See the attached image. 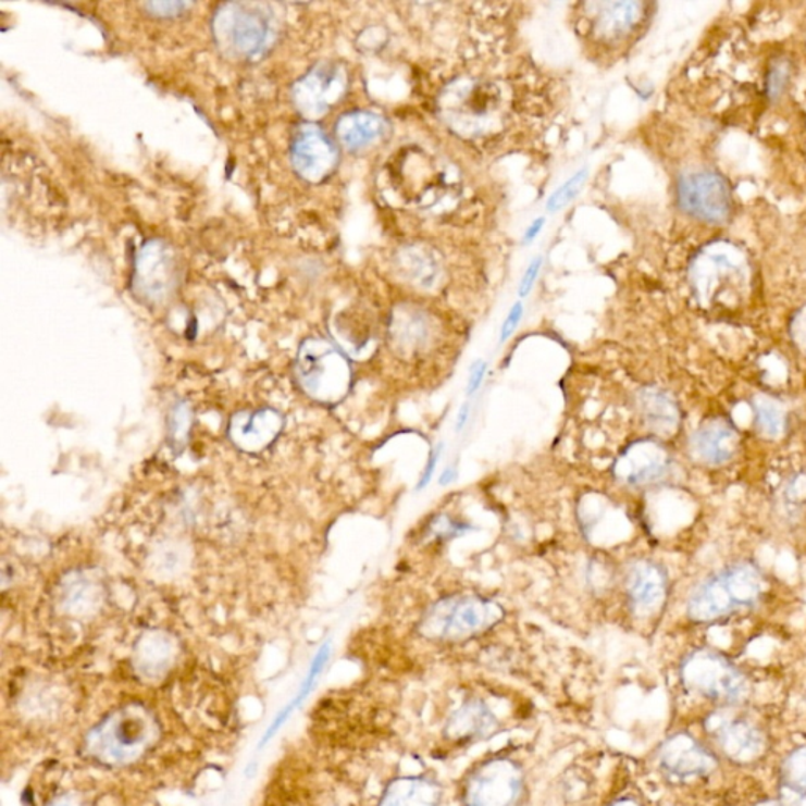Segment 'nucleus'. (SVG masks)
Returning a JSON list of instances; mask_svg holds the SVG:
<instances>
[{
	"label": "nucleus",
	"instance_id": "nucleus-22",
	"mask_svg": "<svg viewBox=\"0 0 806 806\" xmlns=\"http://www.w3.org/2000/svg\"><path fill=\"white\" fill-rule=\"evenodd\" d=\"M174 642L164 632L146 633L135 650L137 671L146 678L163 675L174 660Z\"/></svg>",
	"mask_w": 806,
	"mask_h": 806
},
{
	"label": "nucleus",
	"instance_id": "nucleus-31",
	"mask_svg": "<svg viewBox=\"0 0 806 806\" xmlns=\"http://www.w3.org/2000/svg\"><path fill=\"white\" fill-rule=\"evenodd\" d=\"M467 530H470V526L456 522L452 517L438 516L436 519H433L431 526H429V536L448 538L459 536V534H463Z\"/></svg>",
	"mask_w": 806,
	"mask_h": 806
},
{
	"label": "nucleus",
	"instance_id": "nucleus-5",
	"mask_svg": "<svg viewBox=\"0 0 806 806\" xmlns=\"http://www.w3.org/2000/svg\"><path fill=\"white\" fill-rule=\"evenodd\" d=\"M682 679L692 692L717 703L739 702L747 690L744 674L727 657L710 649L695 650L685 658Z\"/></svg>",
	"mask_w": 806,
	"mask_h": 806
},
{
	"label": "nucleus",
	"instance_id": "nucleus-10",
	"mask_svg": "<svg viewBox=\"0 0 806 806\" xmlns=\"http://www.w3.org/2000/svg\"><path fill=\"white\" fill-rule=\"evenodd\" d=\"M739 446L741 433L723 417L707 419L689 439L690 456L706 467H723L737 454Z\"/></svg>",
	"mask_w": 806,
	"mask_h": 806
},
{
	"label": "nucleus",
	"instance_id": "nucleus-32",
	"mask_svg": "<svg viewBox=\"0 0 806 806\" xmlns=\"http://www.w3.org/2000/svg\"><path fill=\"white\" fill-rule=\"evenodd\" d=\"M790 80V65L786 62L773 63L767 77V90L772 98L778 97Z\"/></svg>",
	"mask_w": 806,
	"mask_h": 806
},
{
	"label": "nucleus",
	"instance_id": "nucleus-35",
	"mask_svg": "<svg viewBox=\"0 0 806 806\" xmlns=\"http://www.w3.org/2000/svg\"><path fill=\"white\" fill-rule=\"evenodd\" d=\"M542 269V257L538 256L536 259L531 262V265L528 266V270L524 271L522 281H520L519 285V295L520 297H528L530 295V292L533 290L534 284H536L538 273H541Z\"/></svg>",
	"mask_w": 806,
	"mask_h": 806
},
{
	"label": "nucleus",
	"instance_id": "nucleus-39",
	"mask_svg": "<svg viewBox=\"0 0 806 806\" xmlns=\"http://www.w3.org/2000/svg\"><path fill=\"white\" fill-rule=\"evenodd\" d=\"M470 411H471V404L464 402L462 407H460L459 413H457V421H456V432L460 433L463 431L464 425H467L468 419H470Z\"/></svg>",
	"mask_w": 806,
	"mask_h": 806
},
{
	"label": "nucleus",
	"instance_id": "nucleus-28",
	"mask_svg": "<svg viewBox=\"0 0 806 806\" xmlns=\"http://www.w3.org/2000/svg\"><path fill=\"white\" fill-rule=\"evenodd\" d=\"M781 780L795 797L806 801V748L795 749L784 761Z\"/></svg>",
	"mask_w": 806,
	"mask_h": 806
},
{
	"label": "nucleus",
	"instance_id": "nucleus-16",
	"mask_svg": "<svg viewBox=\"0 0 806 806\" xmlns=\"http://www.w3.org/2000/svg\"><path fill=\"white\" fill-rule=\"evenodd\" d=\"M661 769L668 776L681 778L707 776L716 766L714 756L685 734L672 735L660 748Z\"/></svg>",
	"mask_w": 806,
	"mask_h": 806
},
{
	"label": "nucleus",
	"instance_id": "nucleus-15",
	"mask_svg": "<svg viewBox=\"0 0 806 806\" xmlns=\"http://www.w3.org/2000/svg\"><path fill=\"white\" fill-rule=\"evenodd\" d=\"M284 419L273 408H260L256 411H241L232 418L228 436L239 449L246 452H260L269 448L280 436Z\"/></svg>",
	"mask_w": 806,
	"mask_h": 806
},
{
	"label": "nucleus",
	"instance_id": "nucleus-1",
	"mask_svg": "<svg viewBox=\"0 0 806 806\" xmlns=\"http://www.w3.org/2000/svg\"><path fill=\"white\" fill-rule=\"evenodd\" d=\"M766 593V576L752 561H735L710 573L693 587L687 600L690 621L716 624L752 610Z\"/></svg>",
	"mask_w": 806,
	"mask_h": 806
},
{
	"label": "nucleus",
	"instance_id": "nucleus-11",
	"mask_svg": "<svg viewBox=\"0 0 806 806\" xmlns=\"http://www.w3.org/2000/svg\"><path fill=\"white\" fill-rule=\"evenodd\" d=\"M745 266L744 257L732 248L718 246L709 249L699 256L695 265L693 283L696 292L703 299H712L718 290H724L730 284L734 287L739 281H744L747 276Z\"/></svg>",
	"mask_w": 806,
	"mask_h": 806
},
{
	"label": "nucleus",
	"instance_id": "nucleus-20",
	"mask_svg": "<svg viewBox=\"0 0 806 806\" xmlns=\"http://www.w3.org/2000/svg\"><path fill=\"white\" fill-rule=\"evenodd\" d=\"M443 791L429 778L405 777L390 781L380 806H439Z\"/></svg>",
	"mask_w": 806,
	"mask_h": 806
},
{
	"label": "nucleus",
	"instance_id": "nucleus-25",
	"mask_svg": "<svg viewBox=\"0 0 806 806\" xmlns=\"http://www.w3.org/2000/svg\"><path fill=\"white\" fill-rule=\"evenodd\" d=\"M330 656L331 644L325 643L322 647H320L319 653H317V656L314 657V660H312L311 668H309L308 675H306L305 681H302V685L301 689H299L297 698H295L294 702L285 707L283 712L280 714V717H276V720H274L273 724H271L269 732L263 735L262 742H260V747H263V745H265L266 742H269L270 739L273 737V735L281 730V727H283L285 720H287V718H290L292 714L295 712V709L299 707V704L308 698L309 693H311L312 689H314L317 679H319V675L322 674L323 668H325L326 664H328Z\"/></svg>",
	"mask_w": 806,
	"mask_h": 806
},
{
	"label": "nucleus",
	"instance_id": "nucleus-12",
	"mask_svg": "<svg viewBox=\"0 0 806 806\" xmlns=\"http://www.w3.org/2000/svg\"><path fill=\"white\" fill-rule=\"evenodd\" d=\"M292 160L301 177L309 182H320L328 177L336 168L337 150L322 129L305 126L295 137Z\"/></svg>",
	"mask_w": 806,
	"mask_h": 806
},
{
	"label": "nucleus",
	"instance_id": "nucleus-36",
	"mask_svg": "<svg viewBox=\"0 0 806 806\" xmlns=\"http://www.w3.org/2000/svg\"><path fill=\"white\" fill-rule=\"evenodd\" d=\"M524 308L522 302H516L510 309L508 317H506L505 323L501 328V343H506L513 333H516L517 326L520 325L522 320Z\"/></svg>",
	"mask_w": 806,
	"mask_h": 806
},
{
	"label": "nucleus",
	"instance_id": "nucleus-9",
	"mask_svg": "<svg viewBox=\"0 0 806 806\" xmlns=\"http://www.w3.org/2000/svg\"><path fill=\"white\" fill-rule=\"evenodd\" d=\"M630 607L647 618L664 607L668 597V573L656 561L638 559L629 566L624 580Z\"/></svg>",
	"mask_w": 806,
	"mask_h": 806
},
{
	"label": "nucleus",
	"instance_id": "nucleus-8",
	"mask_svg": "<svg viewBox=\"0 0 806 806\" xmlns=\"http://www.w3.org/2000/svg\"><path fill=\"white\" fill-rule=\"evenodd\" d=\"M672 457L670 450L656 439H640L619 457L615 474L630 487H649L670 478Z\"/></svg>",
	"mask_w": 806,
	"mask_h": 806
},
{
	"label": "nucleus",
	"instance_id": "nucleus-30",
	"mask_svg": "<svg viewBox=\"0 0 806 806\" xmlns=\"http://www.w3.org/2000/svg\"><path fill=\"white\" fill-rule=\"evenodd\" d=\"M397 343L402 348H411V350H418V348H424L429 344V326L424 320H411V322L399 323L396 328Z\"/></svg>",
	"mask_w": 806,
	"mask_h": 806
},
{
	"label": "nucleus",
	"instance_id": "nucleus-21",
	"mask_svg": "<svg viewBox=\"0 0 806 806\" xmlns=\"http://www.w3.org/2000/svg\"><path fill=\"white\" fill-rule=\"evenodd\" d=\"M336 135L345 149L362 150L385 135V122L372 112H350L337 122Z\"/></svg>",
	"mask_w": 806,
	"mask_h": 806
},
{
	"label": "nucleus",
	"instance_id": "nucleus-41",
	"mask_svg": "<svg viewBox=\"0 0 806 806\" xmlns=\"http://www.w3.org/2000/svg\"><path fill=\"white\" fill-rule=\"evenodd\" d=\"M49 806H80L77 804L76 798L73 797H60L58 801L52 802Z\"/></svg>",
	"mask_w": 806,
	"mask_h": 806
},
{
	"label": "nucleus",
	"instance_id": "nucleus-34",
	"mask_svg": "<svg viewBox=\"0 0 806 806\" xmlns=\"http://www.w3.org/2000/svg\"><path fill=\"white\" fill-rule=\"evenodd\" d=\"M791 337L798 350L806 355V306L792 319Z\"/></svg>",
	"mask_w": 806,
	"mask_h": 806
},
{
	"label": "nucleus",
	"instance_id": "nucleus-17",
	"mask_svg": "<svg viewBox=\"0 0 806 806\" xmlns=\"http://www.w3.org/2000/svg\"><path fill=\"white\" fill-rule=\"evenodd\" d=\"M498 718L481 699H470L449 717L445 735L454 744H474L498 731Z\"/></svg>",
	"mask_w": 806,
	"mask_h": 806
},
{
	"label": "nucleus",
	"instance_id": "nucleus-42",
	"mask_svg": "<svg viewBox=\"0 0 806 806\" xmlns=\"http://www.w3.org/2000/svg\"><path fill=\"white\" fill-rule=\"evenodd\" d=\"M611 806H638L635 804V802L632 801H619L616 802V804H612Z\"/></svg>",
	"mask_w": 806,
	"mask_h": 806
},
{
	"label": "nucleus",
	"instance_id": "nucleus-43",
	"mask_svg": "<svg viewBox=\"0 0 806 806\" xmlns=\"http://www.w3.org/2000/svg\"><path fill=\"white\" fill-rule=\"evenodd\" d=\"M759 806H776V805H772V804H766V805H759Z\"/></svg>",
	"mask_w": 806,
	"mask_h": 806
},
{
	"label": "nucleus",
	"instance_id": "nucleus-7",
	"mask_svg": "<svg viewBox=\"0 0 806 806\" xmlns=\"http://www.w3.org/2000/svg\"><path fill=\"white\" fill-rule=\"evenodd\" d=\"M678 200L682 211L704 223L720 224L731 214L730 185L714 171H696L682 175L679 179Z\"/></svg>",
	"mask_w": 806,
	"mask_h": 806
},
{
	"label": "nucleus",
	"instance_id": "nucleus-6",
	"mask_svg": "<svg viewBox=\"0 0 806 806\" xmlns=\"http://www.w3.org/2000/svg\"><path fill=\"white\" fill-rule=\"evenodd\" d=\"M522 767L508 758L482 762L463 784L464 806H516L522 797Z\"/></svg>",
	"mask_w": 806,
	"mask_h": 806
},
{
	"label": "nucleus",
	"instance_id": "nucleus-3",
	"mask_svg": "<svg viewBox=\"0 0 806 806\" xmlns=\"http://www.w3.org/2000/svg\"><path fill=\"white\" fill-rule=\"evenodd\" d=\"M501 618V607L487 598H445L424 616L421 633L435 642H463L492 629Z\"/></svg>",
	"mask_w": 806,
	"mask_h": 806
},
{
	"label": "nucleus",
	"instance_id": "nucleus-2",
	"mask_svg": "<svg viewBox=\"0 0 806 806\" xmlns=\"http://www.w3.org/2000/svg\"><path fill=\"white\" fill-rule=\"evenodd\" d=\"M160 737L157 718L142 704L109 714L87 734L84 755L106 767H123L142 758Z\"/></svg>",
	"mask_w": 806,
	"mask_h": 806
},
{
	"label": "nucleus",
	"instance_id": "nucleus-18",
	"mask_svg": "<svg viewBox=\"0 0 806 806\" xmlns=\"http://www.w3.org/2000/svg\"><path fill=\"white\" fill-rule=\"evenodd\" d=\"M646 427L664 438L674 436L681 427V407L670 393L660 388H644L636 397Z\"/></svg>",
	"mask_w": 806,
	"mask_h": 806
},
{
	"label": "nucleus",
	"instance_id": "nucleus-37",
	"mask_svg": "<svg viewBox=\"0 0 806 806\" xmlns=\"http://www.w3.org/2000/svg\"><path fill=\"white\" fill-rule=\"evenodd\" d=\"M443 445L435 446L432 450L431 457H429L427 464H425L424 471H422L421 478L418 482V491L427 487L431 484L433 474H435L436 467H438L439 457H442Z\"/></svg>",
	"mask_w": 806,
	"mask_h": 806
},
{
	"label": "nucleus",
	"instance_id": "nucleus-19",
	"mask_svg": "<svg viewBox=\"0 0 806 806\" xmlns=\"http://www.w3.org/2000/svg\"><path fill=\"white\" fill-rule=\"evenodd\" d=\"M340 72L334 66H320L297 87V103L308 115H320L343 94Z\"/></svg>",
	"mask_w": 806,
	"mask_h": 806
},
{
	"label": "nucleus",
	"instance_id": "nucleus-4",
	"mask_svg": "<svg viewBox=\"0 0 806 806\" xmlns=\"http://www.w3.org/2000/svg\"><path fill=\"white\" fill-rule=\"evenodd\" d=\"M297 376L309 397L319 402L334 404L347 394L351 372L347 359L333 345L312 339L299 350Z\"/></svg>",
	"mask_w": 806,
	"mask_h": 806
},
{
	"label": "nucleus",
	"instance_id": "nucleus-38",
	"mask_svg": "<svg viewBox=\"0 0 806 806\" xmlns=\"http://www.w3.org/2000/svg\"><path fill=\"white\" fill-rule=\"evenodd\" d=\"M544 225L545 218H537V220H534L533 223H531L530 227L526 228V234H524V245H530V243H533L534 239L538 237V234H541Z\"/></svg>",
	"mask_w": 806,
	"mask_h": 806
},
{
	"label": "nucleus",
	"instance_id": "nucleus-26",
	"mask_svg": "<svg viewBox=\"0 0 806 806\" xmlns=\"http://www.w3.org/2000/svg\"><path fill=\"white\" fill-rule=\"evenodd\" d=\"M755 424L766 438H778L786 432L788 413L773 397L758 396L753 400Z\"/></svg>",
	"mask_w": 806,
	"mask_h": 806
},
{
	"label": "nucleus",
	"instance_id": "nucleus-23",
	"mask_svg": "<svg viewBox=\"0 0 806 806\" xmlns=\"http://www.w3.org/2000/svg\"><path fill=\"white\" fill-rule=\"evenodd\" d=\"M643 17L642 3L616 2L605 3L597 17L598 37L615 40L629 34Z\"/></svg>",
	"mask_w": 806,
	"mask_h": 806
},
{
	"label": "nucleus",
	"instance_id": "nucleus-24",
	"mask_svg": "<svg viewBox=\"0 0 806 806\" xmlns=\"http://www.w3.org/2000/svg\"><path fill=\"white\" fill-rule=\"evenodd\" d=\"M62 602L73 615H87L101 604V587L89 576L77 573L70 576L62 587Z\"/></svg>",
	"mask_w": 806,
	"mask_h": 806
},
{
	"label": "nucleus",
	"instance_id": "nucleus-27",
	"mask_svg": "<svg viewBox=\"0 0 806 806\" xmlns=\"http://www.w3.org/2000/svg\"><path fill=\"white\" fill-rule=\"evenodd\" d=\"M193 425L191 407L185 400H178L171 408L168 418V442L174 452H179L188 443Z\"/></svg>",
	"mask_w": 806,
	"mask_h": 806
},
{
	"label": "nucleus",
	"instance_id": "nucleus-29",
	"mask_svg": "<svg viewBox=\"0 0 806 806\" xmlns=\"http://www.w3.org/2000/svg\"><path fill=\"white\" fill-rule=\"evenodd\" d=\"M587 174H590V171H587L586 168L580 169V171L576 172V174H573L565 185L559 186V188L553 193L550 199H548V213H556V211L566 209V207H568L569 203L580 195V191H582L584 183H586L587 179Z\"/></svg>",
	"mask_w": 806,
	"mask_h": 806
},
{
	"label": "nucleus",
	"instance_id": "nucleus-13",
	"mask_svg": "<svg viewBox=\"0 0 806 806\" xmlns=\"http://www.w3.org/2000/svg\"><path fill=\"white\" fill-rule=\"evenodd\" d=\"M216 30L220 40L238 54H252L265 44V20L241 5L225 7L218 16Z\"/></svg>",
	"mask_w": 806,
	"mask_h": 806
},
{
	"label": "nucleus",
	"instance_id": "nucleus-33",
	"mask_svg": "<svg viewBox=\"0 0 806 806\" xmlns=\"http://www.w3.org/2000/svg\"><path fill=\"white\" fill-rule=\"evenodd\" d=\"M488 364L485 361L474 362L470 369V375H468L467 382V397H473L474 394L481 389L482 383H484L485 375H487Z\"/></svg>",
	"mask_w": 806,
	"mask_h": 806
},
{
	"label": "nucleus",
	"instance_id": "nucleus-14",
	"mask_svg": "<svg viewBox=\"0 0 806 806\" xmlns=\"http://www.w3.org/2000/svg\"><path fill=\"white\" fill-rule=\"evenodd\" d=\"M709 732L718 748L739 762H748L758 758L764 749L762 732L749 723L735 717L717 716L710 718Z\"/></svg>",
	"mask_w": 806,
	"mask_h": 806
},
{
	"label": "nucleus",
	"instance_id": "nucleus-40",
	"mask_svg": "<svg viewBox=\"0 0 806 806\" xmlns=\"http://www.w3.org/2000/svg\"><path fill=\"white\" fill-rule=\"evenodd\" d=\"M457 481V470L456 468L449 467L446 468L445 471H443L442 476L438 479V484L442 485V487H448V485L454 484V482Z\"/></svg>",
	"mask_w": 806,
	"mask_h": 806
}]
</instances>
